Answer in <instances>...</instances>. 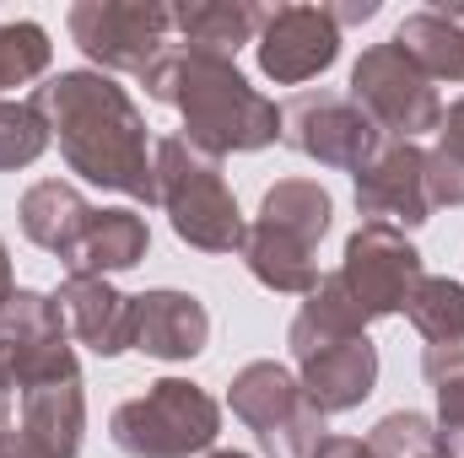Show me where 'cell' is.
Returning <instances> with one entry per match:
<instances>
[{"label":"cell","mask_w":464,"mask_h":458,"mask_svg":"<svg viewBox=\"0 0 464 458\" xmlns=\"http://www.w3.org/2000/svg\"><path fill=\"white\" fill-rule=\"evenodd\" d=\"M71 43L92 60L103 76H146V65L168 49L173 11L157 0H76L71 16Z\"/></svg>","instance_id":"52a82bcc"},{"label":"cell","mask_w":464,"mask_h":458,"mask_svg":"<svg viewBox=\"0 0 464 458\" xmlns=\"http://www.w3.org/2000/svg\"><path fill=\"white\" fill-rule=\"evenodd\" d=\"M232 415L259 437V453L265 458H314L324 448V421L314 410V399L303 394L297 372L281 367V361H248L232 372L227 388Z\"/></svg>","instance_id":"5b68a950"},{"label":"cell","mask_w":464,"mask_h":458,"mask_svg":"<svg viewBox=\"0 0 464 458\" xmlns=\"http://www.w3.org/2000/svg\"><path fill=\"white\" fill-rule=\"evenodd\" d=\"M49 60H54V43L38 22H27V16L0 22V92L38 81L49 71Z\"/></svg>","instance_id":"cb8c5ba5"},{"label":"cell","mask_w":464,"mask_h":458,"mask_svg":"<svg viewBox=\"0 0 464 458\" xmlns=\"http://www.w3.org/2000/svg\"><path fill=\"white\" fill-rule=\"evenodd\" d=\"M33 109L49 124L65 167L98 189H114L135 205H157V162L151 129L135 98L103 71H60L33 87Z\"/></svg>","instance_id":"6da1fadb"},{"label":"cell","mask_w":464,"mask_h":458,"mask_svg":"<svg viewBox=\"0 0 464 458\" xmlns=\"http://www.w3.org/2000/svg\"><path fill=\"white\" fill-rule=\"evenodd\" d=\"M427 200H432V211L438 205L459 211L464 205V151L443 146V140L427 151Z\"/></svg>","instance_id":"83f0119b"},{"label":"cell","mask_w":464,"mask_h":458,"mask_svg":"<svg viewBox=\"0 0 464 458\" xmlns=\"http://www.w3.org/2000/svg\"><path fill=\"white\" fill-rule=\"evenodd\" d=\"M254 222H265V227H276V232H286V237H297V243H308V248H319L330 237V227H335V200H330V189L319 178H281V184L265 189Z\"/></svg>","instance_id":"7402d4cb"},{"label":"cell","mask_w":464,"mask_h":458,"mask_svg":"<svg viewBox=\"0 0 464 458\" xmlns=\"http://www.w3.org/2000/svg\"><path fill=\"white\" fill-rule=\"evenodd\" d=\"M0 458H44V453H38V448H33V443H27L16 426H11V432L0 437Z\"/></svg>","instance_id":"1f68e13d"},{"label":"cell","mask_w":464,"mask_h":458,"mask_svg":"<svg viewBox=\"0 0 464 458\" xmlns=\"http://www.w3.org/2000/svg\"><path fill=\"white\" fill-rule=\"evenodd\" d=\"M438 140H443V146H454V151H464V98H459V103H449V109H443V124H438Z\"/></svg>","instance_id":"f1b7e54d"},{"label":"cell","mask_w":464,"mask_h":458,"mask_svg":"<svg viewBox=\"0 0 464 458\" xmlns=\"http://www.w3.org/2000/svg\"><path fill=\"white\" fill-rule=\"evenodd\" d=\"M405 319L427 345L464 340V286L449 275H421V286L405 302Z\"/></svg>","instance_id":"603a6c76"},{"label":"cell","mask_w":464,"mask_h":458,"mask_svg":"<svg viewBox=\"0 0 464 458\" xmlns=\"http://www.w3.org/2000/svg\"><path fill=\"white\" fill-rule=\"evenodd\" d=\"M60 308H65L71 335L92 356L114 361L124 350H135V297H124L114 281H103V275H65L60 281Z\"/></svg>","instance_id":"9a60e30c"},{"label":"cell","mask_w":464,"mask_h":458,"mask_svg":"<svg viewBox=\"0 0 464 458\" xmlns=\"http://www.w3.org/2000/svg\"><path fill=\"white\" fill-rule=\"evenodd\" d=\"M109 437L130 458H200L222 437V405L189 377H157L109 415Z\"/></svg>","instance_id":"277c9868"},{"label":"cell","mask_w":464,"mask_h":458,"mask_svg":"<svg viewBox=\"0 0 464 458\" xmlns=\"http://www.w3.org/2000/svg\"><path fill=\"white\" fill-rule=\"evenodd\" d=\"M151 103H168L184 119V140L206 157H237V151H265L281 140V109L237 71L227 54H206L189 43H168L146 76H140Z\"/></svg>","instance_id":"7a4b0ae2"},{"label":"cell","mask_w":464,"mask_h":458,"mask_svg":"<svg viewBox=\"0 0 464 458\" xmlns=\"http://www.w3.org/2000/svg\"><path fill=\"white\" fill-rule=\"evenodd\" d=\"M200 458H248V453H237V448H211V453H200Z\"/></svg>","instance_id":"d590c367"},{"label":"cell","mask_w":464,"mask_h":458,"mask_svg":"<svg viewBox=\"0 0 464 458\" xmlns=\"http://www.w3.org/2000/svg\"><path fill=\"white\" fill-rule=\"evenodd\" d=\"M237 253H243L248 275H254L265 291H281V297H308V291L324 281L319 248H308V243H297V237H286V232L265 227V222H248Z\"/></svg>","instance_id":"ffe728a7"},{"label":"cell","mask_w":464,"mask_h":458,"mask_svg":"<svg viewBox=\"0 0 464 458\" xmlns=\"http://www.w3.org/2000/svg\"><path fill=\"white\" fill-rule=\"evenodd\" d=\"M356 184V211L367 222L416 232L432 216L427 200V151L416 140H378V151L351 173Z\"/></svg>","instance_id":"7c38bea8"},{"label":"cell","mask_w":464,"mask_h":458,"mask_svg":"<svg viewBox=\"0 0 464 458\" xmlns=\"http://www.w3.org/2000/svg\"><path fill=\"white\" fill-rule=\"evenodd\" d=\"M65 335H71V324H65L60 297L16 286L0 302V394H27L49 377L82 372Z\"/></svg>","instance_id":"8992f818"},{"label":"cell","mask_w":464,"mask_h":458,"mask_svg":"<svg viewBox=\"0 0 464 458\" xmlns=\"http://www.w3.org/2000/svg\"><path fill=\"white\" fill-rule=\"evenodd\" d=\"M16 432L44 458L82 453V437H87V388H82V372H65V377H49V383L27 388Z\"/></svg>","instance_id":"2e32d148"},{"label":"cell","mask_w":464,"mask_h":458,"mask_svg":"<svg viewBox=\"0 0 464 458\" xmlns=\"http://www.w3.org/2000/svg\"><path fill=\"white\" fill-rule=\"evenodd\" d=\"M11 432V394H0V437Z\"/></svg>","instance_id":"e575fe53"},{"label":"cell","mask_w":464,"mask_h":458,"mask_svg":"<svg viewBox=\"0 0 464 458\" xmlns=\"http://www.w3.org/2000/svg\"><path fill=\"white\" fill-rule=\"evenodd\" d=\"M211 345V313L195 291L157 286L135 297V350L151 361H195Z\"/></svg>","instance_id":"5bb4252c"},{"label":"cell","mask_w":464,"mask_h":458,"mask_svg":"<svg viewBox=\"0 0 464 458\" xmlns=\"http://www.w3.org/2000/svg\"><path fill=\"white\" fill-rule=\"evenodd\" d=\"M335 16V27H356V22H372L378 16V0H351V5H324Z\"/></svg>","instance_id":"4dcf8cb0"},{"label":"cell","mask_w":464,"mask_h":458,"mask_svg":"<svg viewBox=\"0 0 464 458\" xmlns=\"http://www.w3.org/2000/svg\"><path fill=\"white\" fill-rule=\"evenodd\" d=\"M367 448H372V458H438L443 437H438L432 415H421V410H389L367 432Z\"/></svg>","instance_id":"d4e9b609"},{"label":"cell","mask_w":464,"mask_h":458,"mask_svg":"<svg viewBox=\"0 0 464 458\" xmlns=\"http://www.w3.org/2000/svg\"><path fill=\"white\" fill-rule=\"evenodd\" d=\"M44 151H49V124L38 119V109L0 98V173L33 167Z\"/></svg>","instance_id":"4316f807"},{"label":"cell","mask_w":464,"mask_h":458,"mask_svg":"<svg viewBox=\"0 0 464 458\" xmlns=\"http://www.w3.org/2000/svg\"><path fill=\"white\" fill-rule=\"evenodd\" d=\"M151 162H157V205L168 211L173 237L200 253H237L248 222L237 211V195H232L222 162L195 151L184 135L157 140Z\"/></svg>","instance_id":"3957f363"},{"label":"cell","mask_w":464,"mask_h":458,"mask_svg":"<svg viewBox=\"0 0 464 458\" xmlns=\"http://www.w3.org/2000/svg\"><path fill=\"white\" fill-rule=\"evenodd\" d=\"M314 458H372L367 437H324V448Z\"/></svg>","instance_id":"f546056e"},{"label":"cell","mask_w":464,"mask_h":458,"mask_svg":"<svg viewBox=\"0 0 464 458\" xmlns=\"http://www.w3.org/2000/svg\"><path fill=\"white\" fill-rule=\"evenodd\" d=\"M297 383L319 415H346L356 405H367L378 388V345L367 335L319 345V350L297 356Z\"/></svg>","instance_id":"4fadbf2b"},{"label":"cell","mask_w":464,"mask_h":458,"mask_svg":"<svg viewBox=\"0 0 464 458\" xmlns=\"http://www.w3.org/2000/svg\"><path fill=\"white\" fill-rule=\"evenodd\" d=\"M254 54L276 87H303L341 60V27L324 5H276L259 22Z\"/></svg>","instance_id":"8fae6325"},{"label":"cell","mask_w":464,"mask_h":458,"mask_svg":"<svg viewBox=\"0 0 464 458\" xmlns=\"http://www.w3.org/2000/svg\"><path fill=\"white\" fill-rule=\"evenodd\" d=\"M341 286L356 302V313L367 324L378 319H394L405 313L411 291L421 286L427 264H421V248L405 237L400 227H383V222H362L346 237V253H341Z\"/></svg>","instance_id":"9c48e42d"},{"label":"cell","mask_w":464,"mask_h":458,"mask_svg":"<svg viewBox=\"0 0 464 458\" xmlns=\"http://www.w3.org/2000/svg\"><path fill=\"white\" fill-rule=\"evenodd\" d=\"M259 22H265V5L254 0H184L173 5V27L184 33L189 49H206V54H237L243 43L259 38Z\"/></svg>","instance_id":"44dd1931"},{"label":"cell","mask_w":464,"mask_h":458,"mask_svg":"<svg viewBox=\"0 0 464 458\" xmlns=\"http://www.w3.org/2000/svg\"><path fill=\"white\" fill-rule=\"evenodd\" d=\"M146 248H151V227H146L140 211H130V205L92 211V222H87L71 264H65V275H103L109 281V275L135 270L146 259Z\"/></svg>","instance_id":"ac0fdd59"},{"label":"cell","mask_w":464,"mask_h":458,"mask_svg":"<svg viewBox=\"0 0 464 458\" xmlns=\"http://www.w3.org/2000/svg\"><path fill=\"white\" fill-rule=\"evenodd\" d=\"M281 140L319 162V167H346L356 173L378 151V124L351 103L346 92H297L281 103Z\"/></svg>","instance_id":"30bf717a"},{"label":"cell","mask_w":464,"mask_h":458,"mask_svg":"<svg viewBox=\"0 0 464 458\" xmlns=\"http://www.w3.org/2000/svg\"><path fill=\"white\" fill-rule=\"evenodd\" d=\"M421 377L438 394V432H459L464 426V340L454 345H427L421 356Z\"/></svg>","instance_id":"484cf974"},{"label":"cell","mask_w":464,"mask_h":458,"mask_svg":"<svg viewBox=\"0 0 464 458\" xmlns=\"http://www.w3.org/2000/svg\"><path fill=\"white\" fill-rule=\"evenodd\" d=\"M427 81H464V5L411 11L389 38Z\"/></svg>","instance_id":"d6986e66"},{"label":"cell","mask_w":464,"mask_h":458,"mask_svg":"<svg viewBox=\"0 0 464 458\" xmlns=\"http://www.w3.org/2000/svg\"><path fill=\"white\" fill-rule=\"evenodd\" d=\"M16 222L27 232V243H38V248L54 253L60 264H71L82 232L92 222V205H87V195H82L76 184H65V178H38V184L22 195V205H16Z\"/></svg>","instance_id":"e0dca14e"},{"label":"cell","mask_w":464,"mask_h":458,"mask_svg":"<svg viewBox=\"0 0 464 458\" xmlns=\"http://www.w3.org/2000/svg\"><path fill=\"white\" fill-rule=\"evenodd\" d=\"M438 437H443L438 458H464V426H459V432H438Z\"/></svg>","instance_id":"836d02e7"},{"label":"cell","mask_w":464,"mask_h":458,"mask_svg":"<svg viewBox=\"0 0 464 458\" xmlns=\"http://www.w3.org/2000/svg\"><path fill=\"white\" fill-rule=\"evenodd\" d=\"M346 98L378 124L383 140H416V135H427V129L443 124V98H438V87H432L394 43H372V49L356 54Z\"/></svg>","instance_id":"ba28073f"},{"label":"cell","mask_w":464,"mask_h":458,"mask_svg":"<svg viewBox=\"0 0 464 458\" xmlns=\"http://www.w3.org/2000/svg\"><path fill=\"white\" fill-rule=\"evenodd\" d=\"M16 291V281H11V248H5V237H0V302Z\"/></svg>","instance_id":"d6a6232c"}]
</instances>
